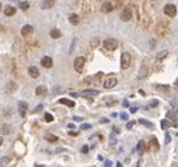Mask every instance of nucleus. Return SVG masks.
I'll use <instances>...</instances> for the list:
<instances>
[{"label":"nucleus","mask_w":178,"mask_h":167,"mask_svg":"<svg viewBox=\"0 0 178 167\" xmlns=\"http://www.w3.org/2000/svg\"><path fill=\"white\" fill-rule=\"evenodd\" d=\"M9 162H10V159H9V157H4L3 160H1V164H3V166H6V164H7Z\"/></svg>","instance_id":"obj_33"},{"label":"nucleus","mask_w":178,"mask_h":167,"mask_svg":"<svg viewBox=\"0 0 178 167\" xmlns=\"http://www.w3.org/2000/svg\"><path fill=\"white\" fill-rule=\"evenodd\" d=\"M132 63V56L129 52H122V55H121V68L122 69H128L129 66Z\"/></svg>","instance_id":"obj_1"},{"label":"nucleus","mask_w":178,"mask_h":167,"mask_svg":"<svg viewBox=\"0 0 178 167\" xmlns=\"http://www.w3.org/2000/svg\"><path fill=\"white\" fill-rule=\"evenodd\" d=\"M45 121H46V122H52V121H53V115L49 114V112H46V114H45Z\"/></svg>","instance_id":"obj_29"},{"label":"nucleus","mask_w":178,"mask_h":167,"mask_svg":"<svg viewBox=\"0 0 178 167\" xmlns=\"http://www.w3.org/2000/svg\"><path fill=\"white\" fill-rule=\"evenodd\" d=\"M157 104H159V102H157V101L154 100V101H151V102H150V107H156Z\"/></svg>","instance_id":"obj_42"},{"label":"nucleus","mask_w":178,"mask_h":167,"mask_svg":"<svg viewBox=\"0 0 178 167\" xmlns=\"http://www.w3.org/2000/svg\"><path fill=\"white\" fill-rule=\"evenodd\" d=\"M60 35H62L60 31H59V30H56V28L50 31V37H52V38H60Z\"/></svg>","instance_id":"obj_24"},{"label":"nucleus","mask_w":178,"mask_h":167,"mask_svg":"<svg viewBox=\"0 0 178 167\" xmlns=\"http://www.w3.org/2000/svg\"><path fill=\"white\" fill-rule=\"evenodd\" d=\"M83 97H94V96H98V90H94V88H86L80 93Z\"/></svg>","instance_id":"obj_8"},{"label":"nucleus","mask_w":178,"mask_h":167,"mask_svg":"<svg viewBox=\"0 0 178 167\" xmlns=\"http://www.w3.org/2000/svg\"><path fill=\"white\" fill-rule=\"evenodd\" d=\"M116 166H118V167H122V164H121V163H118V164H116Z\"/></svg>","instance_id":"obj_49"},{"label":"nucleus","mask_w":178,"mask_h":167,"mask_svg":"<svg viewBox=\"0 0 178 167\" xmlns=\"http://www.w3.org/2000/svg\"><path fill=\"white\" fill-rule=\"evenodd\" d=\"M164 13L168 16V17H174L175 14H177V7L174 4H167L164 7Z\"/></svg>","instance_id":"obj_6"},{"label":"nucleus","mask_w":178,"mask_h":167,"mask_svg":"<svg viewBox=\"0 0 178 167\" xmlns=\"http://www.w3.org/2000/svg\"><path fill=\"white\" fill-rule=\"evenodd\" d=\"M45 139L48 140V142H52V143H53V142H58V140H59V138H58V136H56V135H52V134H46V135H45Z\"/></svg>","instance_id":"obj_19"},{"label":"nucleus","mask_w":178,"mask_h":167,"mask_svg":"<svg viewBox=\"0 0 178 167\" xmlns=\"http://www.w3.org/2000/svg\"><path fill=\"white\" fill-rule=\"evenodd\" d=\"M133 125H135V121H131V122H129L128 125H126V128H128V129H131V128H132Z\"/></svg>","instance_id":"obj_34"},{"label":"nucleus","mask_w":178,"mask_h":167,"mask_svg":"<svg viewBox=\"0 0 178 167\" xmlns=\"http://www.w3.org/2000/svg\"><path fill=\"white\" fill-rule=\"evenodd\" d=\"M0 7H1V4H0Z\"/></svg>","instance_id":"obj_50"},{"label":"nucleus","mask_w":178,"mask_h":167,"mask_svg":"<svg viewBox=\"0 0 178 167\" xmlns=\"http://www.w3.org/2000/svg\"><path fill=\"white\" fill-rule=\"evenodd\" d=\"M82 152H83V153H87V152H88V148H87V146H83V148H82Z\"/></svg>","instance_id":"obj_39"},{"label":"nucleus","mask_w":178,"mask_h":167,"mask_svg":"<svg viewBox=\"0 0 178 167\" xmlns=\"http://www.w3.org/2000/svg\"><path fill=\"white\" fill-rule=\"evenodd\" d=\"M121 118H122V119H128V114H126V112H122V114H121Z\"/></svg>","instance_id":"obj_35"},{"label":"nucleus","mask_w":178,"mask_h":167,"mask_svg":"<svg viewBox=\"0 0 178 167\" xmlns=\"http://www.w3.org/2000/svg\"><path fill=\"white\" fill-rule=\"evenodd\" d=\"M147 74H149V66L146 65V62L142 65V69H140V72H139V77L140 79H145Z\"/></svg>","instance_id":"obj_13"},{"label":"nucleus","mask_w":178,"mask_h":167,"mask_svg":"<svg viewBox=\"0 0 178 167\" xmlns=\"http://www.w3.org/2000/svg\"><path fill=\"white\" fill-rule=\"evenodd\" d=\"M115 7L112 3H110V1H105V3H102V6H101V10L104 11V13H110V11H112Z\"/></svg>","instance_id":"obj_12"},{"label":"nucleus","mask_w":178,"mask_h":167,"mask_svg":"<svg viewBox=\"0 0 178 167\" xmlns=\"http://www.w3.org/2000/svg\"><path fill=\"white\" fill-rule=\"evenodd\" d=\"M4 14L6 16H14L16 14V9H14L13 6H7L4 9Z\"/></svg>","instance_id":"obj_20"},{"label":"nucleus","mask_w":178,"mask_h":167,"mask_svg":"<svg viewBox=\"0 0 178 167\" xmlns=\"http://www.w3.org/2000/svg\"><path fill=\"white\" fill-rule=\"evenodd\" d=\"M28 73H30V76H31L32 79H37V77H39V70H38L35 66H31V68L28 69Z\"/></svg>","instance_id":"obj_15"},{"label":"nucleus","mask_w":178,"mask_h":167,"mask_svg":"<svg viewBox=\"0 0 178 167\" xmlns=\"http://www.w3.org/2000/svg\"><path fill=\"white\" fill-rule=\"evenodd\" d=\"M6 90H7V91H9V93H13V91H16V83H14V82H10V83H7V86H6Z\"/></svg>","instance_id":"obj_23"},{"label":"nucleus","mask_w":178,"mask_h":167,"mask_svg":"<svg viewBox=\"0 0 178 167\" xmlns=\"http://www.w3.org/2000/svg\"><path fill=\"white\" fill-rule=\"evenodd\" d=\"M136 111H137V108H136V107H132V108H131V112H132V114H135Z\"/></svg>","instance_id":"obj_43"},{"label":"nucleus","mask_w":178,"mask_h":167,"mask_svg":"<svg viewBox=\"0 0 178 167\" xmlns=\"http://www.w3.org/2000/svg\"><path fill=\"white\" fill-rule=\"evenodd\" d=\"M32 33H34V28H32V25H24L23 28H21V35H23L24 38H28L31 37Z\"/></svg>","instance_id":"obj_5"},{"label":"nucleus","mask_w":178,"mask_h":167,"mask_svg":"<svg viewBox=\"0 0 178 167\" xmlns=\"http://www.w3.org/2000/svg\"><path fill=\"white\" fill-rule=\"evenodd\" d=\"M27 110H28V104L25 101H20L19 102V112L21 117H25L27 114Z\"/></svg>","instance_id":"obj_11"},{"label":"nucleus","mask_w":178,"mask_h":167,"mask_svg":"<svg viewBox=\"0 0 178 167\" xmlns=\"http://www.w3.org/2000/svg\"><path fill=\"white\" fill-rule=\"evenodd\" d=\"M1 143H3V138L0 136V146H1Z\"/></svg>","instance_id":"obj_47"},{"label":"nucleus","mask_w":178,"mask_h":167,"mask_svg":"<svg viewBox=\"0 0 178 167\" xmlns=\"http://www.w3.org/2000/svg\"><path fill=\"white\" fill-rule=\"evenodd\" d=\"M88 128H90L88 124H83V125H82V129H88Z\"/></svg>","instance_id":"obj_38"},{"label":"nucleus","mask_w":178,"mask_h":167,"mask_svg":"<svg viewBox=\"0 0 178 167\" xmlns=\"http://www.w3.org/2000/svg\"><path fill=\"white\" fill-rule=\"evenodd\" d=\"M116 83H118V80L115 79V77H108L107 80H104V87L105 88H112L116 86Z\"/></svg>","instance_id":"obj_9"},{"label":"nucleus","mask_w":178,"mask_h":167,"mask_svg":"<svg viewBox=\"0 0 178 167\" xmlns=\"http://www.w3.org/2000/svg\"><path fill=\"white\" fill-rule=\"evenodd\" d=\"M46 91H48V88H46L45 86H38V87L35 88V93H37L38 96H45Z\"/></svg>","instance_id":"obj_18"},{"label":"nucleus","mask_w":178,"mask_h":167,"mask_svg":"<svg viewBox=\"0 0 178 167\" xmlns=\"http://www.w3.org/2000/svg\"><path fill=\"white\" fill-rule=\"evenodd\" d=\"M0 73H1V72H0Z\"/></svg>","instance_id":"obj_51"},{"label":"nucleus","mask_w":178,"mask_h":167,"mask_svg":"<svg viewBox=\"0 0 178 167\" xmlns=\"http://www.w3.org/2000/svg\"><path fill=\"white\" fill-rule=\"evenodd\" d=\"M167 31H168V24L163 23V21H160V24L156 27V34H157V35H160V37H163V35H165V34H167Z\"/></svg>","instance_id":"obj_4"},{"label":"nucleus","mask_w":178,"mask_h":167,"mask_svg":"<svg viewBox=\"0 0 178 167\" xmlns=\"http://www.w3.org/2000/svg\"><path fill=\"white\" fill-rule=\"evenodd\" d=\"M41 110H42V105H38L37 110H35V112H37V111H41Z\"/></svg>","instance_id":"obj_46"},{"label":"nucleus","mask_w":178,"mask_h":167,"mask_svg":"<svg viewBox=\"0 0 178 167\" xmlns=\"http://www.w3.org/2000/svg\"><path fill=\"white\" fill-rule=\"evenodd\" d=\"M102 44H104V48L108 49V51H115L116 47H118V41L115 38H107Z\"/></svg>","instance_id":"obj_2"},{"label":"nucleus","mask_w":178,"mask_h":167,"mask_svg":"<svg viewBox=\"0 0 178 167\" xmlns=\"http://www.w3.org/2000/svg\"><path fill=\"white\" fill-rule=\"evenodd\" d=\"M59 102H60V104L67 105V107H70V108L74 107V101H72V100H67V98H59Z\"/></svg>","instance_id":"obj_17"},{"label":"nucleus","mask_w":178,"mask_h":167,"mask_svg":"<svg viewBox=\"0 0 178 167\" xmlns=\"http://www.w3.org/2000/svg\"><path fill=\"white\" fill-rule=\"evenodd\" d=\"M74 69H76V72H79V73H82L83 69H84V65H86V58H83V56H79V58H76L74 59Z\"/></svg>","instance_id":"obj_3"},{"label":"nucleus","mask_w":178,"mask_h":167,"mask_svg":"<svg viewBox=\"0 0 178 167\" xmlns=\"http://www.w3.org/2000/svg\"><path fill=\"white\" fill-rule=\"evenodd\" d=\"M167 117H168V118H171L173 121H177V117H175V114H174V112H171V111L167 112Z\"/></svg>","instance_id":"obj_32"},{"label":"nucleus","mask_w":178,"mask_h":167,"mask_svg":"<svg viewBox=\"0 0 178 167\" xmlns=\"http://www.w3.org/2000/svg\"><path fill=\"white\" fill-rule=\"evenodd\" d=\"M53 6H55V0H44V1H42L41 3V7L42 9H52V7H53Z\"/></svg>","instance_id":"obj_14"},{"label":"nucleus","mask_w":178,"mask_h":167,"mask_svg":"<svg viewBox=\"0 0 178 167\" xmlns=\"http://www.w3.org/2000/svg\"><path fill=\"white\" fill-rule=\"evenodd\" d=\"M168 126H171V122H170V121H167V119L161 121V128H163V129H167Z\"/></svg>","instance_id":"obj_26"},{"label":"nucleus","mask_w":178,"mask_h":167,"mask_svg":"<svg viewBox=\"0 0 178 167\" xmlns=\"http://www.w3.org/2000/svg\"><path fill=\"white\" fill-rule=\"evenodd\" d=\"M145 149H146V143H145L143 140H140V142H139V145H137V150H139V152H143Z\"/></svg>","instance_id":"obj_25"},{"label":"nucleus","mask_w":178,"mask_h":167,"mask_svg":"<svg viewBox=\"0 0 178 167\" xmlns=\"http://www.w3.org/2000/svg\"><path fill=\"white\" fill-rule=\"evenodd\" d=\"M170 140H171V138H170V135L167 134L165 135V143H170Z\"/></svg>","instance_id":"obj_37"},{"label":"nucleus","mask_w":178,"mask_h":167,"mask_svg":"<svg viewBox=\"0 0 178 167\" xmlns=\"http://www.w3.org/2000/svg\"><path fill=\"white\" fill-rule=\"evenodd\" d=\"M107 122H108V119H107V118H102V119H101V124H107Z\"/></svg>","instance_id":"obj_44"},{"label":"nucleus","mask_w":178,"mask_h":167,"mask_svg":"<svg viewBox=\"0 0 178 167\" xmlns=\"http://www.w3.org/2000/svg\"><path fill=\"white\" fill-rule=\"evenodd\" d=\"M69 21L76 25V24H79V21H80V20H79V16H77V14H70V16H69Z\"/></svg>","instance_id":"obj_21"},{"label":"nucleus","mask_w":178,"mask_h":167,"mask_svg":"<svg viewBox=\"0 0 178 167\" xmlns=\"http://www.w3.org/2000/svg\"><path fill=\"white\" fill-rule=\"evenodd\" d=\"M139 122L140 124H143L145 126H149V128H153V124H150V122H147V121H145V119H139Z\"/></svg>","instance_id":"obj_30"},{"label":"nucleus","mask_w":178,"mask_h":167,"mask_svg":"<svg viewBox=\"0 0 178 167\" xmlns=\"http://www.w3.org/2000/svg\"><path fill=\"white\" fill-rule=\"evenodd\" d=\"M175 86H177V87H178V79L175 80Z\"/></svg>","instance_id":"obj_48"},{"label":"nucleus","mask_w":178,"mask_h":167,"mask_svg":"<svg viewBox=\"0 0 178 167\" xmlns=\"http://www.w3.org/2000/svg\"><path fill=\"white\" fill-rule=\"evenodd\" d=\"M122 104H123V107H129V101H128V100H123Z\"/></svg>","instance_id":"obj_40"},{"label":"nucleus","mask_w":178,"mask_h":167,"mask_svg":"<svg viewBox=\"0 0 178 167\" xmlns=\"http://www.w3.org/2000/svg\"><path fill=\"white\" fill-rule=\"evenodd\" d=\"M167 55H168V51H167V49H163V51H160L159 53H157L156 58H157V60H161V59H164Z\"/></svg>","instance_id":"obj_22"},{"label":"nucleus","mask_w":178,"mask_h":167,"mask_svg":"<svg viewBox=\"0 0 178 167\" xmlns=\"http://www.w3.org/2000/svg\"><path fill=\"white\" fill-rule=\"evenodd\" d=\"M98 42H100L98 38H93V39H91V48H96L97 45H98Z\"/></svg>","instance_id":"obj_31"},{"label":"nucleus","mask_w":178,"mask_h":167,"mask_svg":"<svg viewBox=\"0 0 178 167\" xmlns=\"http://www.w3.org/2000/svg\"><path fill=\"white\" fill-rule=\"evenodd\" d=\"M157 88H159V90H164V91H165V90H167V86H160V84H159Z\"/></svg>","instance_id":"obj_36"},{"label":"nucleus","mask_w":178,"mask_h":167,"mask_svg":"<svg viewBox=\"0 0 178 167\" xmlns=\"http://www.w3.org/2000/svg\"><path fill=\"white\" fill-rule=\"evenodd\" d=\"M0 132L3 135H9L10 132H11V126H10L9 124H3V125L0 126Z\"/></svg>","instance_id":"obj_16"},{"label":"nucleus","mask_w":178,"mask_h":167,"mask_svg":"<svg viewBox=\"0 0 178 167\" xmlns=\"http://www.w3.org/2000/svg\"><path fill=\"white\" fill-rule=\"evenodd\" d=\"M77 134L79 132H74V131H70V132H69V135H72V136H77Z\"/></svg>","instance_id":"obj_41"},{"label":"nucleus","mask_w":178,"mask_h":167,"mask_svg":"<svg viewBox=\"0 0 178 167\" xmlns=\"http://www.w3.org/2000/svg\"><path fill=\"white\" fill-rule=\"evenodd\" d=\"M151 146H153V149H154V150H157V149H159V143H157V139H156V138H151Z\"/></svg>","instance_id":"obj_28"},{"label":"nucleus","mask_w":178,"mask_h":167,"mask_svg":"<svg viewBox=\"0 0 178 167\" xmlns=\"http://www.w3.org/2000/svg\"><path fill=\"white\" fill-rule=\"evenodd\" d=\"M121 20H123V21H131V20H132V10L123 9L122 13H121Z\"/></svg>","instance_id":"obj_7"},{"label":"nucleus","mask_w":178,"mask_h":167,"mask_svg":"<svg viewBox=\"0 0 178 167\" xmlns=\"http://www.w3.org/2000/svg\"><path fill=\"white\" fill-rule=\"evenodd\" d=\"M20 9L28 10V9H30V4H28L27 1H21V3H20Z\"/></svg>","instance_id":"obj_27"},{"label":"nucleus","mask_w":178,"mask_h":167,"mask_svg":"<svg viewBox=\"0 0 178 167\" xmlns=\"http://www.w3.org/2000/svg\"><path fill=\"white\" fill-rule=\"evenodd\" d=\"M41 65L44 66V68H52V65H53V60H52V58L50 56H44L41 59Z\"/></svg>","instance_id":"obj_10"},{"label":"nucleus","mask_w":178,"mask_h":167,"mask_svg":"<svg viewBox=\"0 0 178 167\" xmlns=\"http://www.w3.org/2000/svg\"><path fill=\"white\" fill-rule=\"evenodd\" d=\"M111 164H112L111 162H105V167H111Z\"/></svg>","instance_id":"obj_45"}]
</instances>
